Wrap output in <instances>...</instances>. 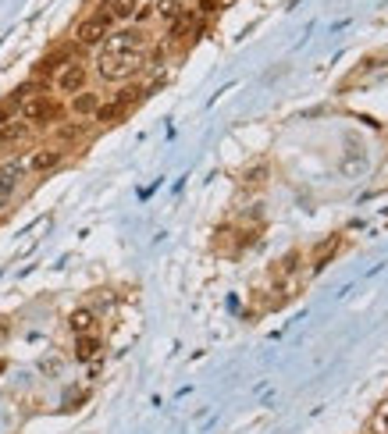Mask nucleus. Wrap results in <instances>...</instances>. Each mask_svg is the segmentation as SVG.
I'll return each instance as SVG.
<instances>
[{
    "label": "nucleus",
    "mask_w": 388,
    "mask_h": 434,
    "mask_svg": "<svg viewBox=\"0 0 388 434\" xmlns=\"http://www.w3.org/2000/svg\"><path fill=\"white\" fill-rule=\"evenodd\" d=\"M22 175H25V164H22V160H8V164L0 168V210H4V206L15 199V192H18V185H22Z\"/></svg>",
    "instance_id": "nucleus-4"
},
{
    "label": "nucleus",
    "mask_w": 388,
    "mask_h": 434,
    "mask_svg": "<svg viewBox=\"0 0 388 434\" xmlns=\"http://www.w3.org/2000/svg\"><path fill=\"white\" fill-rule=\"evenodd\" d=\"M100 353V338L89 331V335H79V360H93Z\"/></svg>",
    "instance_id": "nucleus-8"
},
{
    "label": "nucleus",
    "mask_w": 388,
    "mask_h": 434,
    "mask_svg": "<svg viewBox=\"0 0 388 434\" xmlns=\"http://www.w3.org/2000/svg\"><path fill=\"white\" fill-rule=\"evenodd\" d=\"M86 82H89V72H86V65H79V61H68L58 75H53V89L65 93V96H79V93L86 89Z\"/></svg>",
    "instance_id": "nucleus-3"
},
{
    "label": "nucleus",
    "mask_w": 388,
    "mask_h": 434,
    "mask_svg": "<svg viewBox=\"0 0 388 434\" xmlns=\"http://www.w3.org/2000/svg\"><path fill=\"white\" fill-rule=\"evenodd\" d=\"M58 160H61V150H46V153H36V157L29 160V168H32V171H50Z\"/></svg>",
    "instance_id": "nucleus-7"
},
{
    "label": "nucleus",
    "mask_w": 388,
    "mask_h": 434,
    "mask_svg": "<svg viewBox=\"0 0 388 434\" xmlns=\"http://www.w3.org/2000/svg\"><path fill=\"white\" fill-rule=\"evenodd\" d=\"M110 25H115V18H110L103 8H96L89 18H82V22H79L75 39H79L82 46H100V43L110 36Z\"/></svg>",
    "instance_id": "nucleus-2"
},
{
    "label": "nucleus",
    "mask_w": 388,
    "mask_h": 434,
    "mask_svg": "<svg viewBox=\"0 0 388 434\" xmlns=\"http://www.w3.org/2000/svg\"><path fill=\"white\" fill-rule=\"evenodd\" d=\"M122 4H132V8H136V0H122Z\"/></svg>",
    "instance_id": "nucleus-9"
},
{
    "label": "nucleus",
    "mask_w": 388,
    "mask_h": 434,
    "mask_svg": "<svg viewBox=\"0 0 388 434\" xmlns=\"http://www.w3.org/2000/svg\"><path fill=\"white\" fill-rule=\"evenodd\" d=\"M72 111L75 114H82V118H89V114H96L100 111V100H96V93H79V96H72Z\"/></svg>",
    "instance_id": "nucleus-5"
},
{
    "label": "nucleus",
    "mask_w": 388,
    "mask_h": 434,
    "mask_svg": "<svg viewBox=\"0 0 388 434\" xmlns=\"http://www.w3.org/2000/svg\"><path fill=\"white\" fill-rule=\"evenodd\" d=\"M93 324H96V317H93L89 310H75L72 320H68V328H72L75 338H79V335H89V331H93Z\"/></svg>",
    "instance_id": "nucleus-6"
},
{
    "label": "nucleus",
    "mask_w": 388,
    "mask_h": 434,
    "mask_svg": "<svg viewBox=\"0 0 388 434\" xmlns=\"http://www.w3.org/2000/svg\"><path fill=\"white\" fill-rule=\"evenodd\" d=\"M100 61H96V72L107 79V82H118V79H129L132 72H139L143 58H146V39L139 29H122V32H110L103 43H100Z\"/></svg>",
    "instance_id": "nucleus-1"
}]
</instances>
